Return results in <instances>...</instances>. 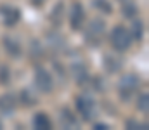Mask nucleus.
I'll use <instances>...</instances> for the list:
<instances>
[{"mask_svg": "<svg viewBox=\"0 0 149 130\" xmlns=\"http://www.w3.org/2000/svg\"><path fill=\"white\" fill-rule=\"evenodd\" d=\"M111 45H113L114 50H120V52L127 50V49L132 45V35H130V31H128L127 28H123V26H116V28H113V31H111Z\"/></svg>", "mask_w": 149, "mask_h": 130, "instance_id": "nucleus-1", "label": "nucleus"}, {"mask_svg": "<svg viewBox=\"0 0 149 130\" xmlns=\"http://www.w3.org/2000/svg\"><path fill=\"white\" fill-rule=\"evenodd\" d=\"M137 87H139V78H137L135 75L128 73V75H125V76L120 80V83H118V92H120V95H121L123 101H128V99L134 95V92L137 90Z\"/></svg>", "mask_w": 149, "mask_h": 130, "instance_id": "nucleus-2", "label": "nucleus"}, {"mask_svg": "<svg viewBox=\"0 0 149 130\" xmlns=\"http://www.w3.org/2000/svg\"><path fill=\"white\" fill-rule=\"evenodd\" d=\"M104 28H106V24H104L102 19H94V21H90L88 30H87V35H85L87 40L92 43V45H97V43L102 40Z\"/></svg>", "mask_w": 149, "mask_h": 130, "instance_id": "nucleus-3", "label": "nucleus"}, {"mask_svg": "<svg viewBox=\"0 0 149 130\" xmlns=\"http://www.w3.org/2000/svg\"><path fill=\"white\" fill-rule=\"evenodd\" d=\"M76 109L80 111V115L85 118V120H92L94 115H95V106H94V101L90 97H83L80 95L76 99Z\"/></svg>", "mask_w": 149, "mask_h": 130, "instance_id": "nucleus-4", "label": "nucleus"}, {"mask_svg": "<svg viewBox=\"0 0 149 130\" xmlns=\"http://www.w3.org/2000/svg\"><path fill=\"white\" fill-rule=\"evenodd\" d=\"M35 83H37L38 90H42V92H45V94L52 92V87H54L52 76H50L45 70H42V68H38V70H37V75H35Z\"/></svg>", "mask_w": 149, "mask_h": 130, "instance_id": "nucleus-5", "label": "nucleus"}, {"mask_svg": "<svg viewBox=\"0 0 149 130\" xmlns=\"http://www.w3.org/2000/svg\"><path fill=\"white\" fill-rule=\"evenodd\" d=\"M85 21V12H83V7L80 2H73L71 5V14H70V24L73 30H80L81 24Z\"/></svg>", "mask_w": 149, "mask_h": 130, "instance_id": "nucleus-6", "label": "nucleus"}, {"mask_svg": "<svg viewBox=\"0 0 149 130\" xmlns=\"http://www.w3.org/2000/svg\"><path fill=\"white\" fill-rule=\"evenodd\" d=\"M0 14H2V19H3V23H5L7 26H14V24L19 21V16H21L17 9L9 7V5L0 7Z\"/></svg>", "mask_w": 149, "mask_h": 130, "instance_id": "nucleus-7", "label": "nucleus"}, {"mask_svg": "<svg viewBox=\"0 0 149 130\" xmlns=\"http://www.w3.org/2000/svg\"><path fill=\"white\" fill-rule=\"evenodd\" d=\"M16 108V97L7 94V95H2L0 97V111L3 113H12Z\"/></svg>", "mask_w": 149, "mask_h": 130, "instance_id": "nucleus-8", "label": "nucleus"}, {"mask_svg": "<svg viewBox=\"0 0 149 130\" xmlns=\"http://www.w3.org/2000/svg\"><path fill=\"white\" fill-rule=\"evenodd\" d=\"M33 125H35V129H38V130H49L52 127V123H50V120H49V116H47L45 113H37V115H35Z\"/></svg>", "mask_w": 149, "mask_h": 130, "instance_id": "nucleus-9", "label": "nucleus"}, {"mask_svg": "<svg viewBox=\"0 0 149 130\" xmlns=\"http://www.w3.org/2000/svg\"><path fill=\"white\" fill-rule=\"evenodd\" d=\"M71 73H73L74 80H76L78 83H83V82L87 80V70H85V66H81V64H74L73 68H71Z\"/></svg>", "mask_w": 149, "mask_h": 130, "instance_id": "nucleus-10", "label": "nucleus"}, {"mask_svg": "<svg viewBox=\"0 0 149 130\" xmlns=\"http://www.w3.org/2000/svg\"><path fill=\"white\" fill-rule=\"evenodd\" d=\"M3 45H5V49H7L12 56H19V54H21V47H19V43L16 42V40H12V38H3Z\"/></svg>", "mask_w": 149, "mask_h": 130, "instance_id": "nucleus-11", "label": "nucleus"}, {"mask_svg": "<svg viewBox=\"0 0 149 130\" xmlns=\"http://www.w3.org/2000/svg\"><path fill=\"white\" fill-rule=\"evenodd\" d=\"M94 7L95 9H99L101 12H104V14H109L113 9H111V3L108 2V0H94Z\"/></svg>", "mask_w": 149, "mask_h": 130, "instance_id": "nucleus-12", "label": "nucleus"}, {"mask_svg": "<svg viewBox=\"0 0 149 130\" xmlns=\"http://www.w3.org/2000/svg\"><path fill=\"white\" fill-rule=\"evenodd\" d=\"M123 14H125L127 17H134V16L137 14V7H135L132 2H125V3H123Z\"/></svg>", "mask_w": 149, "mask_h": 130, "instance_id": "nucleus-13", "label": "nucleus"}, {"mask_svg": "<svg viewBox=\"0 0 149 130\" xmlns=\"http://www.w3.org/2000/svg\"><path fill=\"white\" fill-rule=\"evenodd\" d=\"M148 101H149L148 94H142V95L139 97V104H137V106H139V109H141L142 113H148L149 111V102Z\"/></svg>", "mask_w": 149, "mask_h": 130, "instance_id": "nucleus-14", "label": "nucleus"}, {"mask_svg": "<svg viewBox=\"0 0 149 130\" xmlns=\"http://www.w3.org/2000/svg\"><path fill=\"white\" fill-rule=\"evenodd\" d=\"M63 118H64V122H66V125H68V127H76V120L70 115V111H68V109H64Z\"/></svg>", "mask_w": 149, "mask_h": 130, "instance_id": "nucleus-15", "label": "nucleus"}, {"mask_svg": "<svg viewBox=\"0 0 149 130\" xmlns=\"http://www.w3.org/2000/svg\"><path fill=\"white\" fill-rule=\"evenodd\" d=\"M0 82H9V70L0 68Z\"/></svg>", "mask_w": 149, "mask_h": 130, "instance_id": "nucleus-16", "label": "nucleus"}, {"mask_svg": "<svg viewBox=\"0 0 149 130\" xmlns=\"http://www.w3.org/2000/svg\"><path fill=\"white\" fill-rule=\"evenodd\" d=\"M135 38L137 40L142 38V24L141 23H135Z\"/></svg>", "mask_w": 149, "mask_h": 130, "instance_id": "nucleus-17", "label": "nucleus"}, {"mask_svg": "<svg viewBox=\"0 0 149 130\" xmlns=\"http://www.w3.org/2000/svg\"><path fill=\"white\" fill-rule=\"evenodd\" d=\"M127 127H132V129H142V125H139V123H135V122H127Z\"/></svg>", "mask_w": 149, "mask_h": 130, "instance_id": "nucleus-18", "label": "nucleus"}, {"mask_svg": "<svg viewBox=\"0 0 149 130\" xmlns=\"http://www.w3.org/2000/svg\"><path fill=\"white\" fill-rule=\"evenodd\" d=\"M95 129H108V125H104V123H97V125H95Z\"/></svg>", "mask_w": 149, "mask_h": 130, "instance_id": "nucleus-19", "label": "nucleus"}, {"mask_svg": "<svg viewBox=\"0 0 149 130\" xmlns=\"http://www.w3.org/2000/svg\"><path fill=\"white\" fill-rule=\"evenodd\" d=\"M35 2V5H42V0H33Z\"/></svg>", "mask_w": 149, "mask_h": 130, "instance_id": "nucleus-20", "label": "nucleus"}, {"mask_svg": "<svg viewBox=\"0 0 149 130\" xmlns=\"http://www.w3.org/2000/svg\"><path fill=\"white\" fill-rule=\"evenodd\" d=\"M120 2H128V0H120Z\"/></svg>", "mask_w": 149, "mask_h": 130, "instance_id": "nucleus-21", "label": "nucleus"}, {"mask_svg": "<svg viewBox=\"0 0 149 130\" xmlns=\"http://www.w3.org/2000/svg\"><path fill=\"white\" fill-rule=\"evenodd\" d=\"M0 129H2V123H0Z\"/></svg>", "mask_w": 149, "mask_h": 130, "instance_id": "nucleus-22", "label": "nucleus"}]
</instances>
